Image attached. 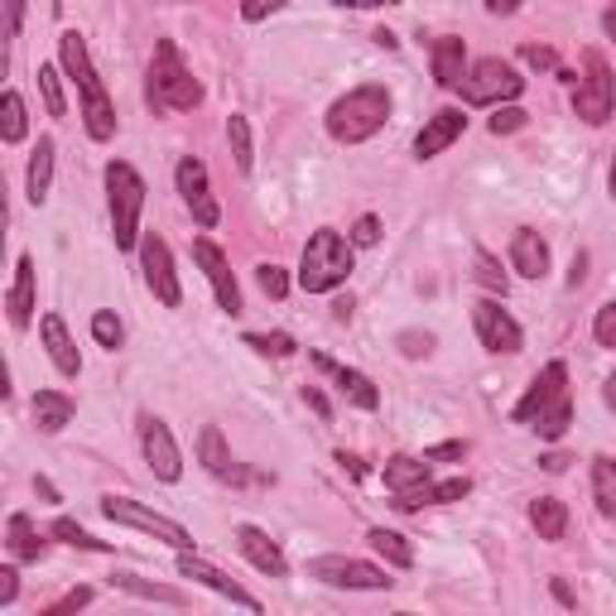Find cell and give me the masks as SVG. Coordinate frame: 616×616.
I'll return each instance as SVG.
<instances>
[{
    "label": "cell",
    "instance_id": "1",
    "mask_svg": "<svg viewBox=\"0 0 616 616\" xmlns=\"http://www.w3.org/2000/svg\"><path fill=\"white\" fill-rule=\"evenodd\" d=\"M58 58H63V72H68V78L78 82V92H82L87 135H92V141H111V135H116V107H111L107 87H102V78H97V68H92V54H87V40L78 30H68L58 40Z\"/></svg>",
    "mask_w": 616,
    "mask_h": 616
},
{
    "label": "cell",
    "instance_id": "2",
    "mask_svg": "<svg viewBox=\"0 0 616 616\" xmlns=\"http://www.w3.org/2000/svg\"><path fill=\"white\" fill-rule=\"evenodd\" d=\"M145 102L155 116L165 111H193L203 102V82L188 72V63L179 54L173 40H159L155 44V58H149V78H145Z\"/></svg>",
    "mask_w": 616,
    "mask_h": 616
},
{
    "label": "cell",
    "instance_id": "3",
    "mask_svg": "<svg viewBox=\"0 0 616 616\" xmlns=\"http://www.w3.org/2000/svg\"><path fill=\"white\" fill-rule=\"evenodd\" d=\"M385 116H391V92L367 82V87L337 97V102L328 107V135L337 145H361V141H371V135L381 131Z\"/></svg>",
    "mask_w": 616,
    "mask_h": 616
},
{
    "label": "cell",
    "instance_id": "4",
    "mask_svg": "<svg viewBox=\"0 0 616 616\" xmlns=\"http://www.w3.org/2000/svg\"><path fill=\"white\" fill-rule=\"evenodd\" d=\"M351 242L343 232H333V226H323V232L309 236L304 246V260H299V284L309 289V294H328L351 275Z\"/></svg>",
    "mask_w": 616,
    "mask_h": 616
},
{
    "label": "cell",
    "instance_id": "5",
    "mask_svg": "<svg viewBox=\"0 0 616 616\" xmlns=\"http://www.w3.org/2000/svg\"><path fill=\"white\" fill-rule=\"evenodd\" d=\"M107 203H111V236L116 250L141 246V212H145V179L125 159L107 165Z\"/></svg>",
    "mask_w": 616,
    "mask_h": 616
},
{
    "label": "cell",
    "instance_id": "6",
    "mask_svg": "<svg viewBox=\"0 0 616 616\" xmlns=\"http://www.w3.org/2000/svg\"><path fill=\"white\" fill-rule=\"evenodd\" d=\"M612 107H616V78L607 68V58H602L597 48H587L583 54V78L573 82V111L587 125H602L612 116Z\"/></svg>",
    "mask_w": 616,
    "mask_h": 616
},
{
    "label": "cell",
    "instance_id": "7",
    "mask_svg": "<svg viewBox=\"0 0 616 616\" xmlns=\"http://www.w3.org/2000/svg\"><path fill=\"white\" fill-rule=\"evenodd\" d=\"M458 92L468 97L472 107H501V102H515V97L525 92V78L506 58H482V63H472V72L462 78Z\"/></svg>",
    "mask_w": 616,
    "mask_h": 616
},
{
    "label": "cell",
    "instance_id": "8",
    "mask_svg": "<svg viewBox=\"0 0 616 616\" xmlns=\"http://www.w3.org/2000/svg\"><path fill=\"white\" fill-rule=\"evenodd\" d=\"M309 578H318V583H328V587H351V593H385V587H395V578H385V569L361 563V559H347V555L313 559Z\"/></svg>",
    "mask_w": 616,
    "mask_h": 616
},
{
    "label": "cell",
    "instance_id": "9",
    "mask_svg": "<svg viewBox=\"0 0 616 616\" xmlns=\"http://www.w3.org/2000/svg\"><path fill=\"white\" fill-rule=\"evenodd\" d=\"M102 515L107 520H116V525H131V530H145V535L165 539V545H173V549H193V535H188L179 520H169V515H159V511H145L141 501L102 496Z\"/></svg>",
    "mask_w": 616,
    "mask_h": 616
},
{
    "label": "cell",
    "instance_id": "10",
    "mask_svg": "<svg viewBox=\"0 0 616 616\" xmlns=\"http://www.w3.org/2000/svg\"><path fill=\"white\" fill-rule=\"evenodd\" d=\"M141 270H145L149 294H155L165 309H179L183 304V289H179V275H173V256H169L165 236L149 232L145 242H141Z\"/></svg>",
    "mask_w": 616,
    "mask_h": 616
},
{
    "label": "cell",
    "instance_id": "11",
    "mask_svg": "<svg viewBox=\"0 0 616 616\" xmlns=\"http://www.w3.org/2000/svg\"><path fill=\"white\" fill-rule=\"evenodd\" d=\"M141 448H145V462L159 482H179L183 477V452L173 444L169 424L159 414H141Z\"/></svg>",
    "mask_w": 616,
    "mask_h": 616
},
{
    "label": "cell",
    "instance_id": "12",
    "mask_svg": "<svg viewBox=\"0 0 616 616\" xmlns=\"http://www.w3.org/2000/svg\"><path fill=\"white\" fill-rule=\"evenodd\" d=\"M472 328H477V337H482V347H486V351H496V357H515V351L525 347L520 323H515L501 304H492V299L472 304Z\"/></svg>",
    "mask_w": 616,
    "mask_h": 616
},
{
    "label": "cell",
    "instance_id": "13",
    "mask_svg": "<svg viewBox=\"0 0 616 616\" xmlns=\"http://www.w3.org/2000/svg\"><path fill=\"white\" fill-rule=\"evenodd\" d=\"M179 193H183V203H188V212H193V222L198 226H217L222 222V208H217V198H212V188H208V165L203 159H179Z\"/></svg>",
    "mask_w": 616,
    "mask_h": 616
},
{
    "label": "cell",
    "instance_id": "14",
    "mask_svg": "<svg viewBox=\"0 0 616 616\" xmlns=\"http://www.w3.org/2000/svg\"><path fill=\"white\" fill-rule=\"evenodd\" d=\"M193 260L203 266L212 294H217V309L236 318V313H242V289H236V275H232V266H226V256L208 242V236H198V242H193Z\"/></svg>",
    "mask_w": 616,
    "mask_h": 616
},
{
    "label": "cell",
    "instance_id": "15",
    "mask_svg": "<svg viewBox=\"0 0 616 616\" xmlns=\"http://www.w3.org/2000/svg\"><path fill=\"white\" fill-rule=\"evenodd\" d=\"M179 573L183 578H193V583H203V587H212L217 597H226V602H236V607H246V612H260V597H250L236 578H226L222 569H212L208 559H198L193 549H179Z\"/></svg>",
    "mask_w": 616,
    "mask_h": 616
},
{
    "label": "cell",
    "instance_id": "16",
    "mask_svg": "<svg viewBox=\"0 0 616 616\" xmlns=\"http://www.w3.org/2000/svg\"><path fill=\"white\" fill-rule=\"evenodd\" d=\"M563 391H569V367H563V361H549V367L530 381L525 400L511 410V419H515V424H535V414L545 410V405H555V400H559Z\"/></svg>",
    "mask_w": 616,
    "mask_h": 616
},
{
    "label": "cell",
    "instance_id": "17",
    "mask_svg": "<svg viewBox=\"0 0 616 616\" xmlns=\"http://www.w3.org/2000/svg\"><path fill=\"white\" fill-rule=\"evenodd\" d=\"M313 367H318L323 376H333L337 391H343L357 410H376V405H381V391H376L371 376H361L357 367H343V361H333L328 351H313Z\"/></svg>",
    "mask_w": 616,
    "mask_h": 616
},
{
    "label": "cell",
    "instance_id": "18",
    "mask_svg": "<svg viewBox=\"0 0 616 616\" xmlns=\"http://www.w3.org/2000/svg\"><path fill=\"white\" fill-rule=\"evenodd\" d=\"M468 131V116L462 111H452V107H444V111H434L429 121H424V131L414 135V155L419 159H434V155H444V149L458 141V135Z\"/></svg>",
    "mask_w": 616,
    "mask_h": 616
},
{
    "label": "cell",
    "instance_id": "19",
    "mask_svg": "<svg viewBox=\"0 0 616 616\" xmlns=\"http://www.w3.org/2000/svg\"><path fill=\"white\" fill-rule=\"evenodd\" d=\"M429 58H434V78L444 92H458L462 78H468V44L458 34H444V40L429 44Z\"/></svg>",
    "mask_w": 616,
    "mask_h": 616
},
{
    "label": "cell",
    "instance_id": "20",
    "mask_svg": "<svg viewBox=\"0 0 616 616\" xmlns=\"http://www.w3.org/2000/svg\"><path fill=\"white\" fill-rule=\"evenodd\" d=\"M40 337H44V351H48V361L58 367V376H78L82 371L78 343L68 337V323H63L58 313H44L40 318Z\"/></svg>",
    "mask_w": 616,
    "mask_h": 616
},
{
    "label": "cell",
    "instance_id": "21",
    "mask_svg": "<svg viewBox=\"0 0 616 616\" xmlns=\"http://www.w3.org/2000/svg\"><path fill=\"white\" fill-rule=\"evenodd\" d=\"M472 492L468 477H448V482H424L410 486V492H395V511H419V506H448V501H462Z\"/></svg>",
    "mask_w": 616,
    "mask_h": 616
},
{
    "label": "cell",
    "instance_id": "22",
    "mask_svg": "<svg viewBox=\"0 0 616 616\" xmlns=\"http://www.w3.org/2000/svg\"><path fill=\"white\" fill-rule=\"evenodd\" d=\"M511 266L520 270L525 280H545L549 275V246L535 226H520V232L511 236Z\"/></svg>",
    "mask_w": 616,
    "mask_h": 616
},
{
    "label": "cell",
    "instance_id": "23",
    "mask_svg": "<svg viewBox=\"0 0 616 616\" xmlns=\"http://www.w3.org/2000/svg\"><path fill=\"white\" fill-rule=\"evenodd\" d=\"M236 549H242V555L256 563L260 573H270V578H284V573H289L280 545H275L266 530H256V525H242V530H236Z\"/></svg>",
    "mask_w": 616,
    "mask_h": 616
},
{
    "label": "cell",
    "instance_id": "24",
    "mask_svg": "<svg viewBox=\"0 0 616 616\" xmlns=\"http://www.w3.org/2000/svg\"><path fill=\"white\" fill-rule=\"evenodd\" d=\"M5 309H10V323H15V328H30V318H34V260L30 256L15 260V284H10V294H5Z\"/></svg>",
    "mask_w": 616,
    "mask_h": 616
},
{
    "label": "cell",
    "instance_id": "25",
    "mask_svg": "<svg viewBox=\"0 0 616 616\" xmlns=\"http://www.w3.org/2000/svg\"><path fill=\"white\" fill-rule=\"evenodd\" d=\"M5 545H10V555H15L20 563H40L48 555V539L34 530V520L30 515H10V525H5Z\"/></svg>",
    "mask_w": 616,
    "mask_h": 616
},
{
    "label": "cell",
    "instance_id": "26",
    "mask_svg": "<svg viewBox=\"0 0 616 616\" xmlns=\"http://www.w3.org/2000/svg\"><path fill=\"white\" fill-rule=\"evenodd\" d=\"M198 458H203V468H208L212 477H222V482H242V477H246V472L232 462V452H226L222 429H212V424H208L203 434H198Z\"/></svg>",
    "mask_w": 616,
    "mask_h": 616
},
{
    "label": "cell",
    "instance_id": "27",
    "mask_svg": "<svg viewBox=\"0 0 616 616\" xmlns=\"http://www.w3.org/2000/svg\"><path fill=\"white\" fill-rule=\"evenodd\" d=\"M72 414H78V405H72L63 391H40L34 395V424H40V434H63L72 424Z\"/></svg>",
    "mask_w": 616,
    "mask_h": 616
},
{
    "label": "cell",
    "instance_id": "28",
    "mask_svg": "<svg viewBox=\"0 0 616 616\" xmlns=\"http://www.w3.org/2000/svg\"><path fill=\"white\" fill-rule=\"evenodd\" d=\"M530 525L539 530V539L559 545V539L569 535V506H563L559 496H535L530 501Z\"/></svg>",
    "mask_w": 616,
    "mask_h": 616
},
{
    "label": "cell",
    "instance_id": "29",
    "mask_svg": "<svg viewBox=\"0 0 616 616\" xmlns=\"http://www.w3.org/2000/svg\"><path fill=\"white\" fill-rule=\"evenodd\" d=\"M48 183H54V141L40 135V145H34V155H30V173H24V193H30L34 208L48 198Z\"/></svg>",
    "mask_w": 616,
    "mask_h": 616
},
{
    "label": "cell",
    "instance_id": "30",
    "mask_svg": "<svg viewBox=\"0 0 616 616\" xmlns=\"http://www.w3.org/2000/svg\"><path fill=\"white\" fill-rule=\"evenodd\" d=\"M385 486H391V492H410V486H424L434 477V462L429 458H405V452H400V458H391L385 462Z\"/></svg>",
    "mask_w": 616,
    "mask_h": 616
},
{
    "label": "cell",
    "instance_id": "31",
    "mask_svg": "<svg viewBox=\"0 0 616 616\" xmlns=\"http://www.w3.org/2000/svg\"><path fill=\"white\" fill-rule=\"evenodd\" d=\"M367 545H371L385 563H391V569H410V563H414V545H410V539L400 535V530H385V525H376V530L367 535Z\"/></svg>",
    "mask_w": 616,
    "mask_h": 616
},
{
    "label": "cell",
    "instance_id": "32",
    "mask_svg": "<svg viewBox=\"0 0 616 616\" xmlns=\"http://www.w3.org/2000/svg\"><path fill=\"white\" fill-rule=\"evenodd\" d=\"M111 587H121V593H131V597H145V602H169V607H183V602H188L179 587L145 583V578H135V573H116V578H111Z\"/></svg>",
    "mask_w": 616,
    "mask_h": 616
},
{
    "label": "cell",
    "instance_id": "33",
    "mask_svg": "<svg viewBox=\"0 0 616 616\" xmlns=\"http://www.w3.org/2000/svg\"><path fill=\"white\" fill-rule=\"evenodd\" d=\"M24 131H30V116H24V97L15 87H5V97H0V141L5 145H20Z\"/></svg>",
    "mask_w": 616,
    "mask_h": 616
},
{
    "label": "cell",
    "instance_id": "34",
    "mask_svg": "<svg viewBox=\"0 0 616 616\" xmlns=\"http://www.w3.org/2000/svg\"><path fill=\"white\" fill-rule=\"evenodd\" d=\"M593 496H597V511L616 520V462L607 452H597L593 458Z\"/></svg>",
    "mask_w": 616,
    "mask_h": 616
},
{
    "label": "cell",
    "instance_id": "35",
    "mask_svg": "<svg viewBox=\"0 0 616 616\" xmlns=\"http://www.w3.org/2000/svg\"><path fill=\"white\" fill-rule=\"evenodd\" d=\"M569 424H573V395L569 391H563L555 405H545V410L535 414V429H539V438H549V444L569 434Z\"/></svg>",
    "mask_w": 616,
    "mask_h": 616
},
{
    "label": "cell",
    "instance_id": "36",
    "mask_svg": "<svg viewBox=\"0 0 616 616\" xmlns=\"http://www.w3.org/2000/svg\"><path fill=\"white\" fill-rule=\"evenodd\" d=\"M226 145H232L236 169L250 173V165H256V149H250V125H246V116H226Z\"/></svg>",
    "mask_w": 616,
    "mask_h": 616
},
{
    "label": "cell",
    "instance_id": "37",
    "mask_svg": "<svg viewBox=\"0 0 616 616\" xmlns=\"http://www.w3.org/2000/svg\"><path fill=\"white\" fill-rule=\"evenodd\" d=\"M54 535L63 539V545H72V549H92V555H107V549H111L107 539H92L78 520H68V515H63V520H54Z\"/></svg>",
    "mask_w": 616,
    "mask_h": 616
},
{
    "label": "cell",
    "instance_id": "38",
    "mask_svg": "<svg viewBox=\"0 0 616 616\" xmlns=\"http://www.w3.org/2000/svg\"><path fill=\"white\" fill-rule=\"evenodd\" d=\"M92 337H97V343H102L107 351H116V347L125 343V328H121L116 313H111V309H97V313H92Z\"/></svg>",
    "mask_w": 616,
    "mask_h": 616
},
{
    "label": "cell",
    "instance_id": "39",
    "mask_svg": "<svg viewBox=\"0 0 616 616\" xmlns=\"http://www.w3.org/2000/svg\"><path fill=\"white\" fill-rule=\"evenodd\" d=\"M246 347H256L260 357H294V337L289 333H246Z\"/></svg>",
    "mask_w": 616,
    "mask_h": 616
},
{
    "label": "cell",
    "instance_id": "40",
    "mask_svg": "<svg viewBox=\"0 0 616 616\" xmlns=\"http://www.w3.org/2000/svg\"><path fill=\"white\" fill-rule=\"evenodd\" d=\"M40 92H44L48 116H68V102H63V82H58L54 68H40Z\"/></svg>",
    "mask_w": 616,
    "mask_h": 616
},
{
    "label": "cell",
    "instance_id": "41",
    "mask_svg": "<svg viewBox=\"0 0 616 616\" xmlns=\"http://www.w3.org/2000/svg\"><path fill=\"white\" fill-rule=\"evenodd\" d=\"M477 280H482L486 289H501V294H506V270L496 266V256L486 246H477Z\"/></svg>",
    "mask_w": 616,
    "mask_h": 616
},
{
    "label": "cell",
    "instance_id": "42",
    "mask_svg": "<svg viewBox=\"0 0 616 616\" xmlns=\"http://www.w3.org/2000/svg\"><path fill=\"white\" fill-rule=\"evenodd\" d=\"M593 337H597V347H612V351H616V299H612V304H602V309H597V318H593Z\"/></svg>",
    "mask_w": 616,
    "mask_h": 616
},
{
    "label": "cell",
    "instance_id": "43",
    "mask_svg": "<svg viewBox=\"0 0 616 616\" xmlns=\"http://www.w3.org/2000/svg\"><path fill=\"white\" fill-rule=\"evenodd\" d=\"M520 58L530 63V68H539V72H559V54H555L549 44H525Z\"/></svg>",
    "mask_w": 616,
    "mask_h": 616
},
{
    "label": "cell",
    "instance_id": "44",
    "mask_svg": "<svg viewBox=\"0 0 616 616\" xmlns=\"http://www.w3.org/2000/svg\"><path fill=\"white\" fill-rule=\"evenodd\" d=\"M256 280H260V289H266L270 299H284V294H289V275H284L280 266H260Z\"/></svg>",
    "mask_w": 616,
    "mask_h": 616
},
{
    "label": "cell",
    "instance_id": "45",
    "mask_svg": "<svg viewBox=\"0 0 616 616\" xmlns=\"http://www.w3.org/2000/svg\"><path fill=\"white\" fill-rule=\"evenodd\" d=\"M92 602V587H72V593H63L54 607H44V616H63V612H78V607H87Z\"/></svg>",
    "mask_w": 616,
    "mask_h": 616
},
{
    "label": "cell",
    "instance_id": "46",
    "mask_svg": "<svg viewBox=\"0 0 616 616\" xmlns=\"http://www.w3.org/2000/svg\"><path fill=\"white\" fill-rule=\"evenodd\" d=\"M520 125H525V111H520V107H496V116H492V135L520 131Z\"/></svg>",
    "mask_w": 616,
    "mask_h": 616
},
{
    "label": "cell",
    "instance_id": "47",
    "mask_svg": "<svg viewBox=\"0 0 616 616\" xmlns=\"http://www.w3.org/2000/svg\"><path fill=\"white\" fill-rule=\"evenodd\" d=\"M376 242H381V222L357 217V226H351V246H376Z\"/></svg>",
    "mask_w": 616,
    "mask_h": 616
},
{
    "label": "cell",
    "instance_id": "48",
    "mask_svg": "<svg viewBox=\"0 0 616 616\" xmlns=\"http://www.w3.org/2000/svg\"><path fill=\"white\" fill-rule=\"evenodd\" d=\"M400 351H405V357H429L434 337L429 333H400Z\"/></svg>",
    "mask_w": 616,
    "mask_h": 616
},
{
    "label": "cell",
    "instance_id": "49",
    "mask_svg": "<svg viewBox=\"0 0 616 616\" xmlns=\"http://www.w3.org/2000/svg\"><path fill=\"white\" fill-rule=\"evenodd\" d=\"M289 0H242V15L256 24V20H266V15H275V10H284Z\"/></svg>",
    "mask_w": 616,
    "mask_h": 616
},
{
    "label": "cell",
    "instance_id": "50",
    "mask_svg": "<svg viewBox=\"0 0 616 616\" xmlns=\"http://www.w3.org/2000/svg\"><path fill=\"white\" fill-rule=\"evenodd\" d=\"M20 593V573L15 569H0V607H10Z\"/></svg>",
    "mask_w": 616,
    "mask_h": 616
},
{
    "label": "cell",
    "instance_id": "51",
    "mask_svg": "<svg viewBox=\"0 0 616 616\" xmlns=\"http://www.w3.org/2000/svg\"><path fill=\"white\" fill-rule=\"evenodd\" d=\"M20 24H24V0H5V34L10 40L20 34Z\"/></svg>",
    "mask_w": 616,
    "mask_h": 616
},
{
    "label": "cell",
    "instance_id": "52",
    "mask_svg": "<svg viewBox=\"0 0 616 616\" xmlns=\"http://www.w3.org/2000/svg\"><path fill=\"white\" fill-rule=\"evenodd\" d=\"M304 405L318 414V419H333V405L328 400H323V391H313V385H304Z\"/></svg>",
    "mask_w": 616,
    "mask_h": 616
},
{
    "label": "cell",
    "instance_id": "53",
    "mask_svg": "<svg viewBox=\"0 0 616 616\" xmlns=\"http://www.w3.org/2000/svg\"><path fill=\"white\" fill-rule=\"evenodd\" d=\"M462 452H468V444H438V448L424 452V458L429 462H452V458H462Z\"/></svg>",
    "mask_w": 616,
    "mask_h": 616
},
{
    "label": "cell",
    "instance_id": "54",
    "mask_svg": "<svg viewBox=\"0 0 616 616\" xmlns=\"http://www.w3.org/2000/svg\"><path fill=\"white\" fill-rule=\"evenodd\" d=\"M569 452H545V458H539V468H545V472H563V468H569Z\"/></svg>",
    "mask_w": 616,
    "mask_h": 616
},
{
    "label": "cell",
    "instance_id": "55",
    "mask_svg": "<svg viewBox=\"0 0 616 616\" xmlns=\"http://www.w3.org/2000/svg\"><path fill=\"white\" fill-rule=\"evenodd\" d=\"M486 10H492V15H515V10H520V0H482Z\"/></svg>",
    "mask_w": 616,
    "mask_h": 616
},
{
    "label": "cell",
    "instance_id": "56",
    "mask_svg": "<svg viewBox=\"0 0 616 616\" xmlns=\"http://www.w3.org/2000/svg\"><path fill=\"white\" fill-rule=\"evenodd\" d=\"M34 492H40V496L48 501V506H54V501H58V486L48 482V477H34Z\"/></svg>",
    "mask_w": 616,
    "mask_h": 616
},
{
    "label": "cell",
    "instance_id": "57",
    "mask_svg": "<svg viewBox=\"0 0 616 616\" xmlns=\"http://www.w3.org/2000/svg\"><path fill=\"white\" fill-rule=\"evenodd\" d=\"M337 462L351 472V477H367V468H361V458H351V452H337Z\"/></svg>",
    "mask_w": 616,
    "mask_h": 616
},
{
    "label": "cell",
    "instance_id": "58",
    "mask_svg": "<svg viewBox=\"0 0 616 616\" xmlns=\"http://www.w3.org/2000/svg\"><path fill=\"white\" fill-rule=\"evenodd\" d=\"M343 10H376V5H385V0H337Z\"/></svg>",
    "mask_w": 616,
    "mask_h": 616
},
{
    "label": "cell",
    "instance_id": "59",
    "mask_svg": "<svg viewBox=\"0 0 616 616\" xmlns=\"http://www.w3.org/2000/svg\"><path fill=\"white\" fill-rule=\"evenodd\" d=\"M333 318H337V323L351 318V299H337V304H333Z\"/></svg>",
    "mask_w": 616,
    "mask_h": 616
},
{
    "label": "cell",
    "instance_id": "60",
    "mask_svg": "<svg viewBox=\"0 0 616 616\" xmlns=\"http://www.w3.org/2000/svg\"><path fill=\"white\" fill-rule=\"evenodd\" d=\"M602 400H607V410H616V376H607V385H602Z\"/></svg>",
    "mask_w": 616,
    "mask_h": 616
},
{
    "label": "cell",
    "instance_id": "61",
    "mask_svg": "<svg viewBox=\"0 0 616 616\" xmlns=\"http://www.w3.org/2000/svg\"><path fill=\"white\" fill-rule=\"evenodd\" d=\"M583 266H587V260H583V256H578V260H573V275H569V284H573V289H578V284H583Z\"/></svg>",
    "mask_w": 616,
    "mask_h": 616
},
{
    "label": "cell",
    "instance_id": "62",
    "mask_svg": "<svg viewBox=\"0 0 616 616\" xmlns=\"http://www.w3.org/2000/svg\"><path fill=\"white\" fill-rule=\"evenodd\" d=\"M376 44H381V48H395L400 40H395V34H391V30H376Z\"/></svg>",
    "mask_w": 616,
    "mask_h": 616
},
{
    "label": "cell",
    "instance_id": "63",
    "mask_svg": "<svg viewBox=\"0 0 616 616\" xmlns=\"http://www.w3.org/2000/svg\"><path fill=\"white\" fill-rule=\"evenodd\" d=\"M602 24H607V34H612V40H616V5L607 10V15H602Z\"/></svg>",
    "mask_w": 616,
    "mask_h": 616
},
{
    "label": "cell",
    "instance_id": "64",
    "mask_svg": "<svg viewBox=\"0 0 616 616\" xmlns=\"http://www.w3.org/2000/svg\"><path fill=\"white\" fill-rule=\"evenodd\" d=\"M607 188H612V203H616V159H612V179H607Z\"/></svg>",
    "mask_w": 616,
    "mask_h": 616
}]
</instances>
